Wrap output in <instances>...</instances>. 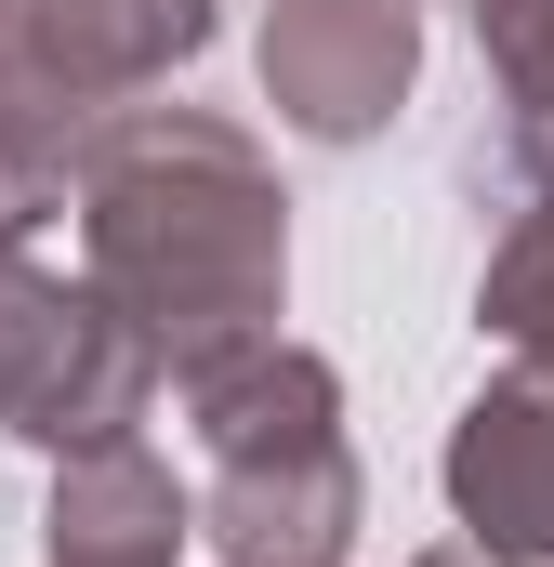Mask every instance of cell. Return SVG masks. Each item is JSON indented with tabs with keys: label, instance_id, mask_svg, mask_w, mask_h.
Here are the masks:
<instances>
[{
	"label": "cell",
	"instance_id": "obj_1",
	"mask_svg": "<svg viewBox=\"0 0 554 567\" xmlns=\"http://www.w3.org/2000/svg\"><path fill=\"white\" fill-rule=\"evenodd\" d=\"M80 278L158 343L172 383L265 343L290 290L277 158L212 106H106L80 158Z\"/></svg>",
	"mask_w": 554,
	"mask_h": 567
},
{
	"label": "cell",
	"instance_id": "obj_2",
	"mask_svg": "<svg viewBox=\"0 0 554 567\" xmlns=\"http://www.w3.org/2000/svg\"><path fill=\"white\" fill-rule=\"evenodd\" d=\"M185 423H198V542L225 567H343L370 488L343 449L330 357L265 330V343L185 370Z\"/></svg>",
	"mask_w": 554,
	"mask_h": 567
},
{
	"label": "cell",
	"instance_id": "obj_3",
	"mask_svg": "<svg viewBox=\"0 0 554 567\" xmlns=\"http://www.w3.org/2000/svg\"><path fill=\"white\" fill-rule=\"evenodd\" d=\"M158 383H172L158 343L93 278L0 251V435H40L53 462H80V449H120Z\"/></svg>",
	"mask_w": 554,
	"mask_h": 567
},
{
	"label": "cell",
	"instance_id": "obj_4",
	"mask_svg": "<svg viewBox=\"0 0 554 567\" xmlns=\"http://www.w3.org/2000/svg\"><path fill=\"white\" fill-rule=\"evenodd\" d=\"M422 80L410 0H277L265 13V106L304 145H370Z\"/></svg>",
	"mask_w": 554,
	"mask_h": 567
},
{
	"label": "cell",
	"instance_id": "obj_5",
	"mask_svg": "<svg viewBox=\"0 0 554 567\" xmlns=\"http://www.w3.org/2000/svg\"><path fill=\"white\" fill-rule=\"evenodd\" d=\"M449 515L502 567H554V370L542 357L475 383V410L449 423Z\"/></svg>",
	"mask_w": 554,
	"mask_h": 567
},
{
	"label": "cell",
	"instance_id": "obj_6",
	"mask_svg": "<svg viewBox=\"0 0 554 567\" xmlns=\"http://www.w3.org/2000/svg\"><path fill=\"white\" fill-rule=\"evenodd\" d=\"M212 27H225V0H13L0 53H13L27 80L80 93V106H120V93H145V80L198 66Z\"/></svg>",
	"mask_w": 554,
	"mask_h": 567
},
{
	"label": "cell",
	"instance_id": "obj_7",
	"mask_svg": "<svg viewBox=\"0 0 554 567\" xmlns=\"http://www.w3.org/2000/svg\"><path fill=\"white\" fill-rule=\"evenodd\" d=\"M53 567H185V528H198V502L172 488V462L120 435V449H80V462H53Z\"/></svg>",
	"mask_w": 554,
	"mask_h": 567
},
{
	"label": "cell",
	"instance_id": "obj_8",
	"mask_svg": "<svg viewBox=\"0 0 554 567\" xmlns=\"http://www.w3.org/2000/svg\"><path fill=\"white\" fill-rule=\"evenodd\" d=\"M93 133H106V106L27 80V66L0 53V251H27L40 225L80 212V158H93Z\"/></svg>",
	"mask_w": 554,
	"mask_h": 567
},
{
	"label": "cell",
	"instance_id": "obj_9",
	"mask_svg": "<svg viewBox=\"0 0 554 567\" xmlns=\"http://www.w3.org/2000/svg\"><path fill=\"white\" fill-rule=\"evenodd\" d=\"M475 53L502 93V172L554 198V0H475Z\"/></svg>",
	"mask_w": 554,
	"mask_h": 567
},
{
	"label": "cell",
	"instance_id": "obj_10",
	"mask_svg": "<svg viewBox=\"0 0 554 567\" xmlns=\"http://www.w3.org/2000/svg\"><path fill=\"white\" fill-rule=\"evenodd\" d=\"M475 317L515 343V357H542L554 370V198H529L515 225H502V251H489V290H475Z\"/></svg>",
	"mask_w": 554,
	"mask_h": 567
},
{
	"label": "cell",
	"instance_id": "obj_11",
	"mask_svg": "<svg viewBox=\"0 0 554 567\" xmlns=\"http://www.w3.org/2000/svg\"><path fill=\"white\" fill-rule=\"evenodd\" d=\"M410 567H502L489 542H435V555H410Z\"/></svg>",
	"mask_w": 554,
	"mask_h": 567
},
{
	"label": "cell",
	"instance_id": "obj_12",
	"mask_svg": "<svg viewBox=\"0 0 554 567\" xmlns=\"http://www.w3.org/2000/svg\"><path fill=\"white\" fill-rule=\"evenodd\" d=\"M0 27H13V0H0Z\"/></svg>",
	"mask_w": 554,
	"mask_h": 567
}]
</instances>
